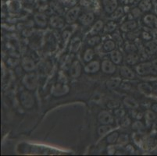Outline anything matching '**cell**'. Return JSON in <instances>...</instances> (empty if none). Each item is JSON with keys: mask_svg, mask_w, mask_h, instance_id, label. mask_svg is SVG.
I'll list each match as a JSON object with an SVG mask.
<instances>
[{"mask_svg": "<svg viewBox=\"0 0 157 156\" xmlns=\"http://www.w3.org/2000/svg\"><path fill=\"white\" fill-rule=\"evenodd\" d=\"M142 36L144 38V39H145V41H149L152 38V36L149 34H148L147 32H143Z\"/></svg>", "mask_w": 157, "mask_h": 156, "instance_id": "48", "label": "cell"}, {"mask_svg": "<svg viewBox=\"0 0 157 156\" xmlns=\"http://www.w3.org/2000/svg\"><path fill=\"white\" fill-rule=\"evenodd\" d=\"M70 35H71V32L68 30H66V31H64L63 32V42H65V44L67 43V41H68L69 38L70 37Z\"/></svg>", "mask_w": 157, "mask_h": 156, "instance_id": "42", "label": "cell"}, {"mask_svg": "<svg viewBox=\"0 0 157 156\" xmlns=\"http://www.w3.org/2000/svg\"><path fill=\"white\" fill-rule=\"evenodd\" d=\"M34 20H35V24L38 27L44 28L46 27L48 24V20L46 17V15H45L42 13H37L34 16Z\"/></svg>", "mask_w": 157, "mask_h": 156, "instance_id": "13", "label": "cell"}, {"mask_svg": "<svg viewBox=\"0 0 157 156\" xmlns=\"http://www.w3.org/2000/svg\"><path fill=\"white\" fill-rule=\"evenodd\" d=\"M139 61V56L137 52H133V53L128 54L126 57V62L128 65L134 66L136 65Z\"/></svg>", "mask_w": 157, "mask_h": 156, "instance_id": "24", "label": "cell"}, {"mask_svg": "<svg viewBox=\"0 0 157 156\" xmlns=\"http://www.w3.org/2000/svg\"><path fill=\"white\" fill-rule=\"evenodd\" d=\"M142 128H144V125L143 123L140 121V120H137V121L134 122L132 124V129L134 130H140Z\"/></svg>", "mask_w": 157, "mask_h": 156, "instance_id": "40", "label": "cell"}, {"mask_svg": "<svg viewBox=\"0 0 157 156\" xmlns=\"http://www.w3.org/2000/svg\"><path fill=\"white\" fill-rule=\"evenodd\" d=\"M20 102L21 105L26 109H32L35 105V99L30 91H23L20 95Z\"/></svg>", "mask_w": 157, "mask_h": 156, "instance_id": "2", "label": "cell"}, {"mask_svg": "<svg viewBox=\"0 0 157 156\" xmlns=\"http://www.w3.org/2000/svg\"><path fill=\"white\" fill-rule=\"evenodd\" d=\"M153 65L150 62H146V63H142L140 64H138L137 66H134V70L137 72V74L142 76L147 75L150 74L153 70Z\"/></svg>", "mask_w": 157, "mask_h": 156, "instance_id": "5", "label": "cell"}, {"mask_svg": "<svg viewBox=\"0 0 157 156\" xmlns=\"http://www.w3.org/2000/svg\"><path fill=\"white\" fill-rule=\"evenodd\" d=\"M120 126L123 127H128L130 125V123H131V119H130V117L128 115H125L124 117H122L121 119H120Z\"/></svg>", "mask_w": 157, "mask_h": 156, "instance_id": "35", "label": "cell"}, {"mask_svg": "<svg viewBox=\"0 0 157 156\" xmlns=\"http://www.w3.org/2000/svg\"><path fill=\"white\" fill-rule=\"evenodd\" d=\"M143 21L147 27H151V28H157V17L154 15H146L143 19Z\"/></svg>", "mask_w": 157, "mask_h": 156, "instance_id": "18", "label": "cell"}, {"mask_svg": "<svg viewBox=\"0 0 157 156\" xmlns=\"http://www.w3.org/2000/svg\"><path fill=\"white\" fill-rule=\"evenodd\" d=\"M123 103H124V106L126 107L127 109H137L139 107V102L133 98L130 97H125L123 99Z\"/></svg>", "mask_w": 157, "mask_h": 156, "instance_id": "17", "label": "cell"}, {"mask_svg": "<svg viewBox=\"0 0 157 156\" xmlns=\"http://www.w3.org/2000/svg\"><path fill=\"white\" fill-rule=\"evenodd\" d=\"M104 22L101 20H99L96 22L95 23V24L92 26V27L91 28V30L89 31L88 34L89 35L91 36H93V35H96L100 32V31L104 28Z\"/></svg>", "mask_w": 157, "mask_h": 156, "instance_id": "20", "label": "cell"}, {"mask_svg": "<svg viewBox=\"0 0 157 156\" xmlns=\"http://www.w3.org/2000/svg\"><path fill=\"white\" fill-rule=\"evenodd\" d=\"M38 76L35 73H28L25 74L22 78L21 82L24 86V88L28 91H35L38 87Z\"/></svg>", "mask_w": 157, "mask_h": 156, "instance_id": "1", "label": "cell"}, {"mask_svg": "<svg viewBox=\"0 0 157 156\" xmlns=\"http://www.w3.org/2000/svg\"><path fill=\"white\" fill-rule=\"evenodd\" d=\"M81 71H82V66L81 63L78 60H75L73 62L69 69V74L72 78H78L81 76Z\"/></svg>", "mask_w": 157, "mask_h": 156, "instance_id": "7", "label": "cell"}, {"mask_svg": "<svg viewBox=\"0 0 157 156\" xmlns=\"http://www.w3.org/2000/svg\"><path fill=\"white\" fill-rule=\"evenodd\" d=\"M129 142V137H128V134H122L119 136V138H118L117 143L118 144H120L122 146H125L128 144Z\"/></svg>", "mask_w": 157, "mask_h": 156, "instance_id": "34", "label": "cell"}, {"mask_svg": "<svg viewBox=\"0 0 157 156\" xmlns=\"http://www.w3.org/2000/svg\"><path fill=\"white\" fill-rule=\"evenodd\" d=\"M136 35V34L131 33V32H130V33L128 35V39H129V40H134V39L138 37V35Z\"/></svg>", "mask_w": 157, "mask_h": 156, "instance_id": "50", "label": "cell"}, {"mask_svg": "<svg viewBox=\"0 0 157 156\" xmlns=\"http://www.w3.org/2000/svg\"><path fill=\"white\" fill-rule=\"evenodd\" d=\"M104 10L108 14H112L118 7L117 0H102Z\"/></svg>", "mask_w": 157, "mask_h": 156, "instance_id": "10", "label": "cell"}, {"mask_svg": "<svg viewBox=\"0 0 157 156\" xmlns=\"http://www.w3.org/2000/svg\"><path fill=\"white\" fill-rule=\"evenodd\" d=\"M120 84H121V78L120 77H115L112 78L110 80H109L108 81H106L105 85L106 88L110 90H115L120 87Z\"/></svg>", "mask_w": 157, "mask_h": 156, "instance_id": "21", "label": "cell"}, {"mask_svg": "<svg viewBox=\"0 0 157 156\" xmlns=\"http://www.w3.org/2000/svg\"><path fill=\"white\" fill-rule=\"evenodd\" d=\"M101 68V64L98 60H94L88 63L85 66V72L87 74H95L97 73Z\"/></svg>", "mask_w": 157, "mask_h": 156, "instance_id": "11", "label": "cell"}, {"mask_svg": "<svg viewBox=\"0 0 157 156\" xmlns=\"http://www.w3.org/2000/svg\"><path fill=\"white\" fill-rule=\"evenodd\" d=\"M116 48V42L114 40H108L104 43L103 49L106 52L114 51Z\"/></svg>", "mask_w": 157, "mask_h": 156, "instance_id": "31", "label": "cell"}, {"mask_svg": "<svg viewBox=\"0 0 157 156\" xmlns=\"http://www.w3.org/2000/svg\"><path fill=\"white\" fill-rule=\"evenodd\" d=\"M138 27V24L134 20H129V21L124 22L121 26H120V30L123 32H130L134 31Z\"/></svg>", "mask_w": 157, "mask_h": 156, "instance_id": "15", "label": "cell"}, {"mask_svg": "<svg viewBox=\"0 0 157 156\" xmlns=\"http://www.w3.org/2000/svg\"><path fill=\"white\" fill-rule=\"evenodd\" d=\"M116 28V24L114 21H110L104 26V31L106 33H112L114 32Z\"/></svg>", "mask_w": 157, "mask_h": 156, "instance_id": "32", "label": "cell"}, {"mask_svg": "<svg viewBox=\"0 0 157 156\" xmlns=\"http://www.w3.org/2000/svg\"><path fill=\"white\" fill-rule=\"evenodd\" d=\"M120 75L123 77L126 78V79H134L135 78V74L130 68H129L127 66H122L120 69Z\"/></svg>", "mask_w": 157, "mask_h": 156, "instance_id": "19", "label": "cell"}, {"mask_svg": "<svg viewBox=\"0 0 157 156\" xmlns=\"http://www.w3.org/2000/svg\"><path fill=\"white\" fill-rule=\"evenodd\" d=\"M98 120L103 125H111L114 122V116L106 110H102L98 115Z\"/></svg>", "mask_w": 157, "mask_h": 156, "instance_id": "6", "label": "cell"}, {"mask_svg": "<svg viewBox=\"0 0 157 156\" xmlns=\"http://www.w3.org/2000/svg\"><path fill=\"white\" fill-rule=\"evenodd\" d=\"M101 42V38L99 35H93L91 36L90 38L88 40V45L91 46V47H93V46H95V45H98L99 43Z\"/></svg>", "mask_w": 157, "mask_h": 156, "instance_id": "30", "label": "cell"}, {"mask_svg": "<svg viewBox=\"0 0 157 156\" xmlns=\"http://www.w3.org/2000/svg\"><path fill=\"white\" fill-rule=\"evenodd\" d=\"M95 16L92 13H85L79 17V21L84 26H89L93 23Z\"/></svg>", "mask_w": 157, "mask_h": 156, "instance_id": "14", "label": "cell"}, {"mask_svg": "<svg viewBox=\"0 0 157 156\" xmlns=\"http://www.w3.org/2000/svg\"><path fill=\"white\" fill-rule=\"evenodd\" d=\"M122 2L124 4H128L129 3V0H122Z\"/></svg>", "mask_w": 157, "mask_h": 156, "instance_id": "53", "label": "cell"}, {"mask_svg": "<svg viewBox=\"0 0 157 156\" xmlns=\"http://www.w3.org/2000/svg\"><path fill=\"white\" fill-rule=\"evenodd\" d=\"M107 108L109 109H116L120 108V102L116 100H110L107 103Z\"/></svg>", "mask_w": 157, "mask_h": 156, "instance_id": "38", "label": "cell"}, {"mask_svg": "<svg viewBox=\"0 0 157 156\" xmlns=\"http://www.w3.org/2000/svg\"><path fill=\"white\" fill-rule=\"evenodd\" d=\"M134 0H129V3H130V4H132V3H134Z\"/></svg>", "mask_w": 157, "mask_h": 156, "instance_id": "54", "label": "cell"}, {"mask_svg": "<svg viewBox=\"0 0 157 156\" xmlns=\"http://www.w3.org/2000/svg\"><path fill=\"white\" fill-rule=\"evenodd\" d=\"M142 113H141V112H139V110H138V109H133L132 110V117L135 119H137V120H139V119H142Z\"/></svg>", "mask_w": 157, "mask_h": 156, "instance_id": "41", "label": "cell"}, {"mask_svg": "<svg viewBox=\"0 0 157 156\" xmlns=\"http://www.w3.org/2000/svg\"><path fill=\"white\" fill-rule=\"evenodd\" d=\"M125 115H126V111L124 109L118 108L116 109H114V116L117 117V118H119V119H121Z\"/></svg>", "mask_w": 157, "mask_h": 156, "instance_id": "39", "label": "cell"}, {"mask_svg": "<svg viewBox=\"0 0 157 156\" xmlns=\"http://www.w3.org/2000/svg\"><path fill=\"white\" fill-rule=\"evenodd\" d=\"M7 63L9 64V66H11V67H15L17 66L19 64V60L17 59H15V58H12V59H9L7 60Z\"/></svg>", "mask_w": 157, "mask_h": 156, "instance_id": "43", "label": "cell"}, {"mask_svg": "<svg viewBox=\"0 0 157 156\" xmlns=\"http://www.w3.org/2000/svg\"><path fill=\"white\" fill-rule=\"evenodd\" d=\"M81 13V8L79 6H75L74 8L70 9V10L66 13L65 21L67 24H73L79 19V16Z\"/></svg>", "mask_w": 157, "mask_h": 156, "instance_id": "4", "label": "cell"}, {"mask_svg": "<svg viewBox=\"0 0 157 156\" xmlns=\"http://www.w3.org/2000/svg\"><path fill=\"white\" fill-rule=\"evenodd\" d=\"M145 119H146L147 120H149V121H153V120H154V119H156V113L154 111L148 109V110H146V111H145Z\"/></svg>", "mask_w": 157, "mask_h": 156, "instance_id": "37", "label": "cell"}, {"mask_svg": "<svg viewBox=\"0 0 157 156\" xmlns=\"http://www.w3.org/2000/svg\"><path fill=\"white\" fill-rule=\"evenodd\" d=\"M153 2L150 0H142L139 4V7L142 12H148L152 9Z\"/></svg>", "mask_w": 157, "mask_h": 156, "instance_id": "25", "label": "cell"}, {"mask_svg": "<svg viewBox=\"0 0 157 156\" xmlns=\"http://www.w3.org/2000/svg\"><path fill=\"white\" fill-rule=\"evenodd\" d=\"M142 11L141 10L140 8H134L131 10V14L134 16V18H137V17H140V15L142 14Z\"/></svg>", "mask_w": 157, "mask_h": 156, "instance_id": "44", "label": "cell"}, {"mask_svg": "<svg viewBox=\"0 0 157 156\" xmlns=\"http://www.w3.org/2000/svg\"><path fill=\"white\" fill-rule=\"evenodd\" d=\"M21 66L23 68V70L27 73L33 72L36 68V65L34 60L27 56L24 57L21 60Z\"/></svg>", "mask_w": 157, "mask_h": 156, "instance_id": "9", "label": "cell"}, {"mask_svg": "<svg viewBox=\"0 0 157 156\" xmlns=\"http://www.w3.org/2000/svg\"><path fill=\"white\" fill-rule=\"evenodd\" d=\"M119 133L116 131H114L111 134H110L107 136L106 138V142H107L109 144H114L115 143H116L118 141V138H119Z\"/></svg>", "mask_w": 157, "mask_h": 156, "instance_id": "27", "label": "cell"}, {"mask_svg": "<svg viewBox=\"0 0 157 156\" xmlns=\"http://www.w3.org/2000/svg\"><path fill=\"white\" fill-rule=\"evenodd\" d=\"M81 39L79 37H74L71 39L70 43V52L71 53H76L81 49Z\"/></svg>", "mask_w": 157, "mask_h": 156, "instance_id": "16", "label": "cell"}, {"mask_svg": "<svg viewBox=\"0 0 157 156\" xmlns=\"http://www.w3.org/2000/svg\"><path fill=\"white\" fill-rule=\"evenodd\" d=\"M124 12L125 11L124 10V8L123 7H117L116 10L114 11L113 13L111 14V18L114 19V20H118L120 19V17H122L124 14Z\"/></svg>", "mask_w": 157, "mask_h": 156, "instance_id": "33", "label": "cell"}, {"mask_svg": "<svg viewBox=\"0 0 157 156\" xmlns=\"http://www.w3.org/2000/svg\"><path fill=\"white\" fill-rule=\"evenodd\" d=\"M138 90L145 95H149L153 91V88L148 83L142 82L138 84Z\"/></svg>", "mask_w": 157, "mask_h": 156, "instance_id": "23", "label": "cell"}, {"mask_svg": "<svg viewBox=\"0 0 157 156\" xmlns=\"http://www.w3.org/2000/svg\"><path fill=\"white\" fill-rule=\"evenodd\" d=\"M126 151H127V152H128V153L132 154V153H134V148H133L132 145H128V146H126Z\"/></svg>", "mask_w": 157, "mask_h": 156, "instance_id": "49", "label": "cell"}, {"mask_svg": "<svg viewBox=\"0 0 157 156\" xmlns=\"http://www.w3.org/2000/svg\"><path fill=\"white\" fill-rule=\"evenodd\" d=\"M31 35H32V33H31V31L29 29H25L24 31H23V35L24 37H29Z\"/></svg>", "mask_w": 157, "mask_h": 156, "instance_id": "47", "label": "cell"}, {"mask_svg": "<svg viewBox=\"0 0 157 156\" xmlns=\"http://www.w3.org/2000/svg\"><path fill=\"white\" fill-rule=\"evenodd\" d=\"M64 20L60 16H52L49 19V24L52 28L61 29L64 27Z\"/></svg>", "mask_w": 157, "mask_h": 156, "instance_id": "12", "label": "cell"}, {"mask_svg": "<svg viewBox=\"0 0 157 156\" xmlns=\"http://www.w3.org/2000/svg\"><path fill=\"white\" fill-rule=\"evenodd\" d=\"M111 130L112 127H110V125H103V124H102V126L99 127V128H98L97 132L99 136H104L105 134H107Z\"/></svg>", "mask_w": 157, "mask_h": 156, "instance_id": "28", "label": "cell"}, {"mask_svg": "<svg viewBox=\"0 0 157 156\" xmlns=\"http://www.w3.org/2000/svg\"><path fill=\"white\" fill-rule=\"evenodd\" d=\"M110 59L116 65H120L123 61V56L120 51L114 49L110 52Z\"/></svg>", "mask_w": 157, "mask_h": 156, "instance_id": "22", "label": "cell"}, {"mask_svg": "<svg viewBox=\"0 0 157 156\" xmlns=\"http://www.w3.org/2000/svg\"><path fill=\"white\" fill-rule=\"evenodd\" d=\"M112 37L114 38V41L115 42H118V45H120V44H122L123 40L120 37V35H118V34H114V35H112Z\"/></svg>", "mask_w": 157, "mask_h": 156, "instance_id": "46", "label": "cell"}, {"mask_svg": "<svg viewBox=\"0 0 157 156\" xmlns=\"http://www.w3.org/2000/svg\"><path fill=\"white\" fill-rule=\"evenodd\" d=\"M151 109L156 113H157V103H154L153 105H151Z\"/></svg>", "mask_w": 157, "mask_h": 156, "instance_id": "51", "label": "cell"}, {"mask_svg": "<svg viewBox=\"0 0 157 156\" xmlns=\"http://www.w3.org/2000/svg\"><path fill=\"white\" fill-rule=\"evenodd\" d=\"M124 50L128 54L130 53H133V52H137V49L136 45H134V44H131V43H128L127 44L125 48H124Z\"/></svg>", "mask_w": 157, "mask_h": 156, "instance_id": "36", "label": "cell"}, {"mask_svg": "<svg viewBox=\"0 0 157 156\" xmlns=\"http://www.w3.org/2000/svg\"><path fill=\"white\" fill-rule=\"evenodd\" d=\"M120 88L122 89V90L128 91V90H130V88H131V85H130V83L123 82V83H121V84H120Z\"/></svg>", "mask_w": 157, "mask_h": 156, "instance_id": "45", "label": "cell"}, {"mask_svg": "<svg viewBox=\"0 0 157 156\" xmlns=\"http://www.w3.org/2000/svg\"><path fill=\"white\" fill-rule=\"evenodd\" d=\"M102 71L104 74H113L116 72V64L110 60H104L101 64Z\"/></svg>", "mask_w": 157, "mask_h": 156, "instance_id": "8", "label": "cell"}, {"mask_svg": "<svg viewBox=\"0 0 157 156\" xmlns=\"http://www.w3.org/2000/svg\"><path fill=\"white\" fill-rule=\"evenodd\" d=\"M70 91V87L66 84L57 83L54 84L51 89V94L54 97H62L68 94Z\"/></svg>", "mask_w": 157, "mask_h": 156, "instance_id": "3", "label": "cell"}, {"mask_svg": "<svg viewBox=\"0 0 157 156\" xmlns=\"http://www.w3.org/2000/svg\"><path fill=\"white\" fill-rule=\"evenodd\" d=\"M94 56H95V52L91 48H88L87 49L85 50V53H84V61L85 63H89V62H91V60H93Z\"/></svg>", "mask_w": 157, "mask_h": 156, "instance_id": "26", "label": "cell"}, {"mask_svg": "<svg viewBox=\"0 0 157 156\" xmlns=\"http://www.w3.org/2000/svg\"><path fill=\"white\" fill-rule=\"evenodd\" d=\"M145 51L149 54L155 53L157 52V44L154 41H149L145 45Z\"/></svg>", "mask_w": 157, "mask_h": 156, "instance_id": "29", "label": "cell"}, {"mask_svg": "<svg viewBox=\"0 0 157 156\" xmlns=\"http://www.w3.org/2000/svg\"><path fill=\"white\" fill-rule=\"evenodd\" d=\"M152 65H153V67L154 68V69L157 70V60H153V61L152 62Z\"/></svg>", "mask_w": 157, "mask_h": 156, "instance_id": "52", "label": "cell"}]
</instances>
